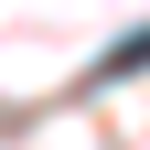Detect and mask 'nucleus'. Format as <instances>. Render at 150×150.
Segmentation results:
<instances>
[{
    "instance_id": "obj_1",
    "label": "nucleus",
    "mask_w": 150,
    "mask_h": 150,
    "mask_svg": "<svg viewBox=\"0 0 150 150\" xmlns=\"http://www.w3.org/2000/svg\"><path fill=\"white\" fill-rule=\"evenodd\" d=\"M139 64H150V22L129 32V43H107V64H97V86H118V75H139Z\"/></svg>"
}]
</instances>
